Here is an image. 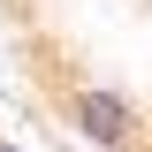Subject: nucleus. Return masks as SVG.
<instances>
[{"instance_id":"1","label":"nucleus","mask_w":152,"mask_h":152,"mask_svg":"<svg viewBox=\"0 0 152 152\" xmlns=\"http://www.w3.org/2000/svg\"><path fill=\"white\" fill-rule=\"evenodd\" d=\"M61 122H69L84 145H99V152H145L152 145L145 107H137L129 91H114L107 76H69V84H61Z\"/></svg>"},{"instance_id":"2","label":"nucleus","mask_w":152,"mask_h":152,"mask_svg":"<svg viewBox=\"0 0 152 152\" xmlns=\"http://www.w3.org/2000/svg\"><path fill=\"white\" fill-rule=\"evenodd\" d=\"M0 152H23V145H15V137H8V129H0Z\"/></svg>"}]
</instances>
